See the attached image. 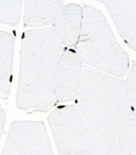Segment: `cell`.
<instances>
[{"label": "cell", "mask_w": 136, "mask_h": 155, "mask_svg": "<svg viewBox=\"0 0 136 155\" xmlns=\"http://www.w3.org/2000/svg\"><path fill=\"white\" fill-rule=\"evenodd\" d=\"M65 48L52 27L28 30L22 33L16 97L19 109L28 114L45 113L57 106L55 75Z\"/></svg>", "instance_id": "obj_1"}, {"label": "cell", "mask_w": 136, "mask_h": 155, "mask_svg": "<svg viewBox=\"0 0 136 155\" xmlns=\"http://www.w3.org/2000/svg\"><path fill=\"white\" fill-rule=\"evenodd\" d=\"M75 100L93 137L108 155L132 111L125 81L84 65Z\"/></svg>", "instance_id": "obj_2"}, {"label": "cell", "mask_w": 136, "mask_h": 155, "mask_svg": "<svg viewBox=\"0 0 136 155\" xmlns=\"http://www.w3.org/2000/svg\"><path fill=\"white\" fill-rule=\"evenodd\" d=\"M82 28L75 50L83 63L117 78L125 77L129 57L120 45L104 14L96 8H83Z\"/></svg>", "instance_id": "obj_3"}, {"label": "cell", "mask_w": 136, "mask_h": 155, "mask_svg": "<svg viewBox=\"0 0 136 155\" xmlns=\"http://www.w3.org/2000/svg\"><path fill=\"white\" fill-rule=\"evenodd\" d=\"M47 120L58 155H107L75 105L56 106L51 110Z\"/></svg>", "instance_id": "obj_4"}, {"label": "cell", "mask_w": 136, "mask_h": 155, "mask_svg": "<svg viewBox=\"0 0 136 155\" xmlns=\"http://www.w3.org/2000/svg\"><path fill=\"white\" fill-rule=\"evenodd\" d=\"M1 155H54L45 123L41 120L13 122Z\"/></svg>", "instance_id": "obj_5"}, {"label": "cell", "mask_w": 136, "mask_h": 155, "mask_svg": "<svg viewBox=\"0 0 136 155\" xmlns=\"http://www.w3.org/2000/svg\"><path fill=\"white\" fill-rule=\"evenodd\" d=\"M83 63L75 49L65 48L59 60L55 80L58 103L75 100L80 89Z\"/></svg>", "instance_id": "obj_6"}, {"label": "cell", "mask_w": 136, "mask_h": 155, "mask_svg": "<svg viewBox=\"0 0 136 155\" xmlns=\"http://www.w3.org/2000/svg\"><path fill=\"white\" fill-rule=\"evenodd\" d=\"M98 2L105 5L124 42L135 51V0H99Z\"/></svg>", "instance_id": "obj_7"}, {"label": "cell", "mask_w": 136, "mask_h": 155, "mask_svg": "<svg viewBox=\"0 0 136 155\" xmlns=\"http://www.w3.org/2000/svg\"><path fill=\"white\" fill-rule=\"evenodd\" d=\"M83 18V8L77 4L63 5L59 12L52 28L65 47H75L81 33Z\"/></svg>", "instance_id": "obj_8"}, {"label": "cell", "mask_w": 136, "mask_h": 155, "mask_svg": "<svg viewBox=\"0 0 136 155\" xmlns=\"http://www.w3.org/2000/svg\"><path fill=\"white\" fill-rule=\"evenodd\" d=\"M63 6L60 0L24 1L23 27L40 28L52 24Z\"/></svg>", "instance_id": "obj_9"}, {"label": "cell", "mask_w": 136, "mask_h": 155, "mask_svg": "<svg viewBox=\"0 0 136 155\" xmlns=\"http://www.w3.org/2000/svg\"><path fill=\"white\" fill-rule=\"evenodd\" d=\"M15 37L13 34L0 30V99L10 96L13 82V66Z\"/></svg>", "instance_id": "obj_10"}, {"label": "cell", "mask_w": 136, "mask_h": 155, "mask_svg": "<svg viewBox=\"0 0 136 155\" xmlns=\"http://www.w3.org/2000/svg\"><path fill=\"white\" fill-rule=\"evenodd\" d=\"M136 111H131L108 155H136Z\"/></svg>", "instance_id": "obj_11"}, {"label": "cell", "mask_w": 136, "mask_h": 155, "mask_svg": "<svg viewBox=\"0 0 136 155\" xmlns=\"http://www.w3.org/2000/svg\"><path fill=\"white\" fill-rule=\"evenodd\" d=\"M23 2L0 0V23L16 27L20 21Z\"/></svg>", "instance_id": "obj_12"}, {"label": "cell", "mask_w": 136, "mask_h": 155, "mask_svg": "<svg viewBox=\"0 0 136 155\" xmlns=\"http://www.w3.org/2000/svg\"><path fill=\"white\" fill-rule=\"evenodd\" d=\"M127 74L125 85L127 96L132 111H136V64L134 60Z\"/></svg>", "instance_id": "obj_13"}, {"label": "cell", "mask_w": 136, "mask_h": 155, "mask_svg": "<svg viewBox=\"0 0 136 155\" xmlns=\"http://www.w3.org/2000/svg\"><path fill=\"white\" fill-rule=\"evenodd\" d=\"M6 112L5 110L0 107V139H1L2 134L3 133L4 127L6 123Z\"/></svg>", "instance_id": "obj_14"}]
</instances>
